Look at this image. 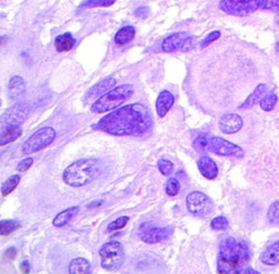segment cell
<instances>
[{
    "instance_id": "e0dca14e",
    "label": "cell",
    "mask_w": 279,
    "mask_h": 274,
    "mask_svg": "<svg viewBox=\"0 0 279 274\" xmlns=\"http://www.w3.org/2000/svg\"><path fill=\"white\" fill-rule=\"evenodd\" d=\"M262 263L266 265H277L279 264V241L269 245L260 256Z\"/></svg>"
},
{
    "instance_id": "484cf974",
    "label": "cell",
    "mask_w": 279,
    "mask_h": 274,
    "mask_svg": "<svg viewBox=\"0 0 279 274\" xmlns=\"http://www.w3.org/2000/svg\"><path fill=\"white\" fill-rule=\"evenodd\" d=\"M277 100H278V97L275 93H273V92L267 93V94L264 95V97L261 99V102H260L261 108L265 112L273 111L275 105L277 104Z\"/></svg>"
},
{
    "instance_id": "5bb4252c",
    "label": "cell",
    "mask_w": 279,
    "mask_h": 274,
    "mask_svg": "<svg viewBox=\"0 0 279 274\" xmlns=\"http://www.w3.org/2000/svg\"><path fill=\"white\" fill-rule=\"evenodd\" d=\"M175 104V96L169 91H161L156 99V112L158 117L164 118Z\"/></svg>"
},
{
    "instance_id": "7402d4cb",
    "label": "cell",
    "mask_w": 279,
    "mask_h": 274,
    "mask_svg": "<svg viewBox=\"0 0 279 274\" xmlns=\"http://www.w3.org/2000/svg\"><path fill=\"white\" fill-rule=\"evenodd\" d=\"M267 92V86L266 84H259L256 86V89L253 91V93L251 95H250L246 102L240 106V108H251L252 106H254L258 102H261V99L264 97V95L266 94Z\"/></svg>"
},
{
    "instance_id": "f546056e",
    "label": "cell",
    "mask_w": 279,
    "mask_h": 274,
    "mask_svg": "<svg viewBox=\"0 0 279 274\" xmlns=\"http://www.w3.org/2000/svg\"><path fill=\"white\" fill-rule=\"evenodd\" d=\"M267 219L271 224L279 225V200L270 204L267 212Z\"/></svg>"
},
{
    "instance_id": "8992f818",
    "label": "cell",
    "mask_w": 279,
    "mask_h": 274,
    "mask_svg": "<svg viewBox=\"0 0 279 274\" xmlns=\"http://www.w3.org/2000/svg\"><path fill=\"white\" fill-rule=\"evenodd\" d=\"M56 139V131L51 127H44L35 131L22 147L24 154H32L47 148Z\"/></svg>"
},
{
    "instance_id": "52a82bcc",
    "label": "cell",
    "mask_w": 279,
    "mask_h": 274,
    "mask_svg": "<svg viewBox=\"0 0 279 274\" xmlns=\"http://www.w3.org/2000/svg\"><path fill=\"white\" fill-rule=\"evenodd\" d=\"M265 0H220L219 7L230 16L245 17L261 8Z\"/></svg>"
},
{
    "instance_id": "cb8c5ba5",
    "label": "cell",
    "mask_w": 279,
    "mask_h": 274,
    "mask_svg": "<svg viewBox=\"0 0 279 274\" xmlns=\"http://www.w3.org/2000/svg\"><path fill=\"white\" fill-rule=\"evenodd\" d=\"M25 90V82L21 77H13L8 85V91L11 97H16L20 95Z\"/></svg>"
},
{
    "instance_id": "7c38bea8",
    "label": "cell",
    "mask_w": 279,
    "mask_h": 274,
    "mask_svg": "<svg viewBox=\"0 0 279 274\" xmlns=\"http://www.w3.org/2000/svg\"><path fill=\"white\" fill-rule=\"evenodd\" d=\"M243 126V120L237 114H226L219 119L218 127L220 131L226 134L238 132Z\"/></svg>"
},
{
    "instance_id": "4316f807",
    "label": "cell",
    "mask_w": 279,
    "mask_h": 274,
    "mask_svg": "<svg viewBox=\"0 0 279 274\" xmlns=\"http://www.w3.org/2000/svg\"><path fill=\"white\" fill-rule=\"evenodd\" d=\"M20 227L18 221H2V227H0V235L3 237L9 236Z\"/></svg>"
},
{
    "instance_id": "9c48e42d",
    "label": "cell",
    "mask_w": 279,
    "mask_h": 274,
    "mask_svg": "<svg viewBox=\"0 0 279 274\" xmlns=\"http://www.w3.org/2000/svg\"><path fill=\"white\" fill-rule=\"evenodd\" d=\"M208 148L210 151L218 155L223 156H234V157H243L245 151L237 144H234L220 136L210 135L208 136Z\"/></svg>"
},
{
    "instance_id": "4dcf8cb0",
    "label": "cell",
    "mask_w": 279,
    "mask_h": 274,
    "mask_svg": "<svg viewBox=\"0 0 279 274\" xmlns=\"http://www.w3.org/2000/svg\"><path fill=\"white\" fill-rule=\"evenodd\" d=\"M128 222H129L128 216H120V218L113 221L112 223H109L107 226V232L113 233V232H116V230L122 229L124 226L127 225Z\"/></svg>"
},
{
    "instance_id": "5b68a950",
    "label": "cell",
    "mask_w": 279,
    "mask_h": 274,
    "mask_svg": "<svg viewBox=\"0 0 279 274\" xmlns=\"http://www.w3.org/2000/svg\"><path fill=\"white\" fill-rule=\"evenodd\" d=\"M102 269L114 272L119 270L124 262V250L119 242L105 244L99 250Z\"/></svg>"
},
{
    "instance_id": "2e32d148",
    "label": "cell",
    "mask_w": 279,
    "mask_h": 274,
    "mask_svg": "<svg viewBox=\"0 0 279 274\" xmlns=\"http://www.w3.org/2000/svg\"><path fill=\"white\" fill-rule=\"evenodd\" d=\"M197 167H199L202 176H204L206 179L213 180L218 175L217 164L213 161L210 156H202L200 160L197 161Z\"/></svg>"
},
{
    "instance_id": "277c9868",
    "label": "cell",
    "mask_w": 279,
    "mask_h": 274,
    "mask_svg": "<svg viewBox=\"0 0 279 274\" xmlns=\"http://www.w3.org/2000/svg\"><path fill=\"white\" fill-rule=\"evenodd\" d=\"M134 88L131 84H122L110 90L105 95H102L93 103L91 111L97 114H102L121 106L124 102L133 95Z\"/></svg>"
},
{
    "instance_id": "603a6c76",
    "label": "cell",
    "mask_w": 279,
    "mask_h": 274,
    "mask_svg": "<svg viewBox=\"0 0 279 274\" xmlns=\"http://www.w3.org/2000/svg\"><path fill=\"white\" fill-rule=\"evenodd\" d=\"M70 273H90L91 264L84 258H76L73 259L69 265Z\"/></svg>"
},
{
    "instance_id": "d6986e66",
    "label": "cell",
    "mask_w": 279,
    "mask_h": 274,
    "mask_svg": "<svg viewBox=\"0 0 279 274\" xmlns=\"http://www.w3.org/2000/svg\"><path fill=\"white\" fill-rule=\"evenodd\" d=\"M79 211H80L79 207H71V208L67 209V210L58 213L53 221L54 226L63 227L64 225H67L68 223L79 213Z\"/></svg>"
},
{
    "instance_id": "d590c367",
    "label": "cell",
    "mask_w": 279,
    "mask_h": 274,
    "mask_svg": "<svg viewBox=\"0 0 279 274\" xmlns=\"http://www.w3.org/2000/svg\"><path fill=\"white\" fill-rule=\"evenodd\" d=\"M17 254H18V251L16 248H9V249H7L5 252H4V255H3V260L5 262H11L13 261L14 259H16L17 257Z\"/></svg>"
},
{
    "instance_id": "836d02e7",
    "label": "cell",
    "mask_w": 279,
    "mask_h": 274,
    "mask_svg": "<svg viewBox=\"0 0 279 274\" xmlns=\"http://www.w3.org/2000/svg\"><path fill=\"white\" fill-rule=\"evenodd\" d=\"M157 166L159 172L164 176H169L173 172V164L168 160H159L157 163Z\"/></svg>"
},
{
    "instance_id": "83f0119b",
    "label": "cell",
    "mask_w": 279,
    "mask_h": 274,
    "mask_svg": "<svg viewBox=\"0 0 279 274\" xmlns=\"http://www.w3.org/2000/svg\"><path fill=\"white\" fill-rule=\"evenodd\" d=\"M193 148L200 153H205L210 151L208 148V135H199L193 142Z\"/></svg>"
},
{
    "instance_id": "30bf717a",
    "label": "cell",
    "mask_w": 279,
    "mask_h": 274,
    "mask_svg": "<svg viewBox=\"0 0 279 274\" xmlns=\"http://www.w3.org/2000/svg\"><path fill=\"white\" fill-rule=\"evenodd\" d=\"M173 233V228L172 227H152L149 226L148 228H145L143 225L141 227V232L138 233L140 238H141L144 243L153 245L159 243L161 241H165L172 235Z\"/></svg>"
},
{
    "instance_id": "1f68e13d",
    "label": "cell",
    "mask_w": 279,
    "mask_h": 274,
    "mask_svg": "<svg viewBox=\"0 0 279 274\" xmlns=\"http://www.w3.org/2000/svg\"><path fill=\"white\" fill-rule=\"evenodd\" d=\"M229 225V222L225 216H217V218L213 219L211 222V227L212 229L215 230H224Z\"/></svg>"
},
{
    "instance_id": "6da1fadb",
    "label": "cell",
    "mask_w": 279,
    "mask_h": 274,
    "mask_svg": "<svg viewBox=\"0 0 279 274\" xmlns=\"http://www.w3.org/2000/svg\"><path fill=\"white\" fill-rule=\"evenodd\" d=\"M153 125L150 111L142 104L123 106L102 117L96 128L108 134L141 135L148 132Z\"/></svg>"
},
{
    "instance_id": "d6a6232c",
    "label": "cell",
    "mask_w": 279,
    "mask_h": 274,
    "mask_svg": "<svg viewBox=\"0 0 279 274\" xmlns=\"http://www.w3.org/2000/svg\"><path fill=\"white\" fill-rule=\"evenodd\" d=\"M116 0H87L81 7H87V8H95V7H110L115 4Z\"/></svg>"
},
{
    "instance_id": "ba28073f",
    "label": "cell",
    "mask_w": 279,
    "mask_h": 274,
    "mask_svg": "<svg viewBox=\"0 0 279 274\" xmlns=\"http://www.w3.org/2000/svg\"><path fill=\"white\" fill-rule=\"evenodd\" d=\"M213 201L200 191L191 192L187 197V208L190 213L199 218H206L213 211Z\"/></svg>"
},
{
    "instance_id": "f35d334b",
    "label": "cell",
    "mask_w": 279,
    "mask_h": 274,
    "mask_svg": "<svg viewBox=\"0 0 279 274\" xmlns=\"http://www.w3.org/2000/svg\"><path fill=\"white\" fill-rule=\"evenodd\" d=\"M194 45H195V39L189 36V38L185 41V43H183L181 50L182 52H189V50H191L194 47Z\"/></svg>"
},
{
    "instance_id": "8d00e7d4",
    "label": "cell",
    "mask_w": 279,
    "mask_h": 274,
    "mask_svg": "<svg viewBox=\"0 0 279 274\" xmlns=\"http://www.w3.org/2000/svg\"><path fill=\"white\" fill-rule=\"evenodd\" d=\"M32 165H33V158L32 157H27V158H25V160L21 161L19 163V165L17 166V169L20 173H24L28 168H30L32 166Z\"/></svg>"
},
{
    "instance_id": "7a4b0ae2",
    "label": "cell",
    "mask_w": 279,
    "mask_h": 274,
    "mask_svg": "<svg viewBox=\"0 0 279 274\" xmlns=\"http://www.w3.org/2000/svg\"><path fill=\"white\" fill-rule=\"evenodd\" d=\"M250 262V250L243 241L228 237L219 245L217 271L219 273H242Z\"/></svg>"
},
{
    "instance_id": "74e56055",
    "label": "cell",
    "mask_w": 279,
    "mask_h": 274,
    "mask_svg": "<svg viewBox=\"0 0 279 274\" xmlns=\"http://www.w3.org/2000/svg\"><path fill=\"white\" fill-rule=\"evenodd\" d=\"M262 8L265 10L279 11V0H265L262 6Z\"/></svg>"
},
{
    "instance_id": "b9f144b4",
    "label": "cell",
    "mask_w": 279,
    "mask_h": 274,
    "mask_svg": "<svg viewBox=\"0 0 279 274\" xmlns=\"http://www.w3.org/2000/svg\"><path fill=\"white\" fill-rule=\"evenodd\" d=\"M242 273H255V274H259L258 271H255V270H253L252 268H250L249 265L247 266V268L243 270V272H242Z\"/></svg>"
},
{
    "instance_id": "d4e9b609",
    "label": "cell",
    "mask_w": 279,
    "mask_h": 274,
    "mask_svg": "<svg viewBox=\"0 0 279 274\" xmlns=\"http://www.w3.org/2000/svg\"><path fill=\"white\" fill-rule=\"evenodd\" d=\"M20 183V176L19 175H13L9 177L2 186V194L3 197H7L17 188V186Z\"/></svg>"
},
{
    "instance_id": "ab89813d",
    "label": "cell",
    "mask_w": 279,
    "mask_h": 274,
    "mask_svg": "<svg viewBox=\"0 0 279 274\" xmlns=\"http://www.w3.org/2000/svg\"><path fill=\"white\" fill-rule=\"evenodd\" d=\"M134 14L137 18L145 19L146 17L149 16V8H146V7H143V8H138V9L135 10Z\"/></svg>"
},
{
    "instance_id": "e575fe53",
    "label": "cell",
    "mask_w": 279,
    "mask_h": 274,
    "mask_svg": "<svg viewBox=\"0 0 279 274\" xmlns=\"http://www.w3.org/2000/svg\"><path fill=\"white\" fill-rule=\"evenodd\" d=\"M220 38V32L219 31H214L210 33L206 38L203 40V42L201 43V47H207L212 43H214L215 41H217Z\"/></svg>"
},
{
    "instance_id": "7bdbcfd3",
    "label": "cell",
    "mask_w": 279,
    "mask_h": 274,
    "mask_svg": "<svg viewBox=\"0 0 279 274\" xmlns=\"http://www.w3.org/2000/svg\"><path fill=\"white\" fill-rule=\"evenodd\" d=\"M275 22H276V24L279 26V14H278L277 17H276V19H275Z\"/></svg>"
},
{
    "instance_id": "ffe728a7",
    "label": "cell",
    "mask_w": 279,
    "mask_h": 274,
    "mask_svg": "<svg viewBox=\"0 0 279 274\" xmlns=\"http://www.w3.org/2000/svg\"><path fill=\"white\" fill-rule=\"evenodd\" d=\"M76 44V40L72 38L70 33H64L57 36L55 40V47L58 53H67L73 48Z\"/></svg>"
},
{
    "instance_id": "9a60e30c",
    "label": "cell",
    "mask_w": 279,
    "mask_h": 274,
    "mask_svg": "<svg viewBox=\"0 0 279 274\" xmlns=\"http://www.w3.org/2000/svg\"><path fill=\"white\" fill-rule=\"evenodd\" d=\"M189 38L188 33L186 32H179V33H175L163 42L161 44V49L165 53H173L176 50L181 49L183 43Z\"/></svg>"
},
{
    "instance_id": "4fadbf2b",
    "label": "cell",
    "mask_w": 279,
    "mask_h": 274,
    "mask_svg": "<svg viewBox=\"0 0 279 274\" xmlns=\"http://www.w3.org/2000/svg\"><path fill=\"white\" fill-rule=\"evenodd\" d=\"M116 85V80L114 77H107L104 80L99 81L98 83L95 84L90 89L86 94V100L87 102H92V100H96L102 95H105L110 90H113Z\"/></svg>"
},
{
    "instance_id": "f1b7e54d",
    "label": "cell",
    "mask_w": 279,
    "mask_h": 274,
    "mask_svg": "<svg viewBox=\"0 0 279 274\" xmlns=\"http://www.w3.org/2000/svg\"><path fill=\"white\" fill-rule=\"evenodd\" d=\"M180 190V184L176 178H169L165 184V191L167 196L175 197L177 196Z\"/></svg>"
},
{
    "instance_id": "44dd1931",
    "label": "cell",
    "mask_w": 279,
    "mask_h": 274,
    "mask_svg": "<svg viewBox=\"0 0 279 274\" xmlns=\"http://www.w3.org/2000/svg\"><path fill=\"white\" fill-rule=\"evenodd\" d=\"M135 38V28L133 26H124L115 35V43L118 46L128 44Z\"/></svg>"
},
{
    "instance_id": "60d3db41",
    "label": "cell",
    "mask_w": 279,
    "mask_h": 274,
    "mask_svg": "<svg viewBox=\"0 0 279 274\" xmlns=\"http://www.w3.org/2000/svg\"><path fill=\"white\" fill-rule=\"evenodd\" d=\"M20 270L22 273H24V274L30 273V263H28L27 261H23L20 264Z\"/></svg>"
},
{
    "instance_id": "8fae6325",
    "label": "cell",
    "mask_w": 279,
    "mask_h": 274,
    "mask_svg": "<svg viewBox=\"0 0 279 274\" xmlns=\"http://www.w3.org/2000/svg\"><path fill=\"white\" fill-rule=\"evenodd\" d=\"M30 114V107L25 103H19L17 105L12 106L7 111L2 120V126L8 125H18L20 126L23 122Z\"/></svg>"
},
{
    "instance_id": "ac0fdd59",
    "label": "cell",
    "mask_w": 279,
    "mask_h": 274,
    "mask_svg": "<svg viewBox=\"0 0 279 274\" xmlns=\"http://www.w3.org/2000/svg\"><path fill=\"white\" fill-rule=\"evenodd\" d=\"M22 134V129L18 125L2 126V135H0V146L5 147L6 144L12 143L19 139Z\"/></svg>"
},
{
    "instance_id": "3957f363",
    "label": "cell",
    "mask_w": 279,
    "mask_h": 274,
    "mask_svg": "<svg viewBox=\"0 0 279 274\" xmlns=\"http://www.w3.org/2000/svg\"><path fill=\"white\" fill-rule=\"evenodd\" d=\"M101 173V163L95 158H81L64 169L62 179L70 187H83L96 179Z\"/></svg>"
}]
</instances>
